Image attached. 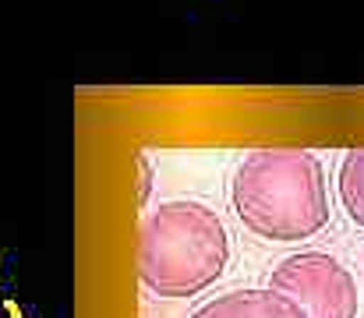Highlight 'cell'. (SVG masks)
Masks as SVG:
<instances>
[{
    "mask_svg": "<svg viewBox=\"0 0 364 318\" xmlns=\"http://www.w3.org/2000/svg\"><path fill=\"white\" fill-rule=\"evenodd\" d=\"M336 184H340V202H343L347 216L358 226H364V149H350L343 156Z\"/></svg>",
    "mask_w": 364,
    "mask_h": 318,
    "instance_id": "obj_5",
    "label": "cell"
},
{
    "mask_svg": "<svg viewBox=\"0 0 364 318\" xmlns=\"http://www.w3.org/2000/svg\"><path fill=\"white\" fill-rule=\"evenodd\" d=\"M269 290L301 308L304 318H358V280L326 251H301L272 269Z\"/></svg>",
    "mask_w": 364,
    "mask_h": 318,
    "instance_id": "obj_3",
    "label": "cell"
},
{
    "mask_svg": "<svg viewBox=\"0 0 364 318\" xmlns=\"http://www.w3.org/2000/svg\"><path fill=\"white\" fill-rule=\"evenodd\" d=\"M230 262V233L209 206L191 198L163 202L145 216L138 237V276L156 297H195Z\"/></svg>",
    "mask_w": 364,
    "mask_h": 318,
    "instance_id": "obj_2",
    "label": "cell"
},
{
    "mask_svg": "<svg viewBox=\"0 0 364 318\" xmlns=\"http://www.w3.org/2000/svg\"><path fill=\"white\" fill-rule=\"evenodd\" d=\"M191 318H304L297 304H290L287 297L265 290H230L223 297L205 301Z\"/></svg>",
    "mask_w": 364,
    "mask_h": 318,
    "instance_id": "obj_4",
    "label": "cell"
},
{
    "mask_svg": "<svg viewBox=\"0 0 364 318\" xmlns=\"http://www.w3.org/2000/svg\"><path fill=\"white\" fill-rule=\"evenodd\" d=\"M234 212L262 240H308L329 223V191L318 156L304 149H262L237 166Z\"/></svg>",
    "mask_w": 364,
    "mask_h": 318,
    "instance_id": "obj_1",
    "label": "cell"
},
{
    "mask_svg": "<svg viewBox=\"0 0 364 318\" xmlns=\"http://www.w3.org/2000/svg\"><path fill=\"white\" fill-rule=\"evenodd\" d=\"M134 163H138V202H145L152 191V163H149V156H138Z\"/></svg>",
    "mask_w": 364,
    "mask_h": 318,
    "instance_id": "obj_6",
    "label": "cell"
}]
</instances>
